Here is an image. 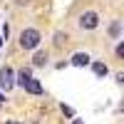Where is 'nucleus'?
Segmentation results:
<instances>
[{"mask_svg": "<svg viewBox=\"0 0 124 124\" xmlns=\"http://www.w3.org/2000/svg\"><path fill=\"white\" fill-rule=\"evenodd\" d=\"M40 40H42V35H40V30H35V27H25L23 32H20V47L23 50H35L37 45H40Z\"/></svg>", "mask_w": 124, "mask_h": 124, "instance_id": "1", "label": "nucleus"}, {"mask_svg": "<svg viewBox=\"0 0 124 124\" xmlns=\"http://www.w3.org/2000/svg\"><path fill=\"white\" fill-rule=\"evenodd\" d=\"M77 25H79V30H94V27L99 25V15L94 13V10H87V13L79 15Z\"/></svg>", "mask_w": 124, "mask_h": 124, "instance_id": "2", "label": "nucleus"}, {"mask_svg": "<svg viewBox=\"0 0 124 124\" xmlns=\"http://www.w3.org/2000/svg\"><path fill=\"white\" fill-rule=\"evenodd\" d=\"M0 87H3L5 92H10L15 87V72H13V67H3L0 70Z\"/></svg>", "mask_w": 124, "mask_h": 124, "instance_id": "3", "label": "nucleus"}, {"mask_svg": "<svg viewBox=\"0 0 124 124\" xmlns=\"http://www.w3.org/2000/svg\"><path fill=\"white\" fill-rule=\"evenodd\" d=\"M23 89L30 92V94H42V85H40V79H32V77L23 85Z\"/></svg>", "mask_w": 124, "mask_h": 124, "instance_id": "4", "label": "nucleus"}, {"mask_svg": "<svg viewBox=\"0 0 124 124\" xmlns=\"http://www.w3.org/2000/svg\"><path fill=\"white\" fill-rule=\"evenodd\" d=\"M72 65H77V67H87V65H89V55H87V52H77L75 57H72Z\"/></svg>", "mask_w": 124, "mask_h": 124, "instance_id": "5", "label": "nucleus"}, {"mask_svg": "<svg viewBox=\"0 0 124 124\" xmlns=\"http://www.w3.org/2000/svg\"><path fill=\"white\" fill-rule=\"evenodd\" d=\"M30 77H32V72H30V67H23V70L17 72V82H15V85H20V87H23V85H25V82H27Z\"/></svg>", "mask_w": 124, "mask_h": 124, "instance_id": "6", "label": "nucleus"}, {"mask_svg": "<svg viewBox=\"0 0 124 124\" xmlns=\"http://www.w3.org/2000/svg\"><path fill=\"white\" fill-rule=\"evenodd\" d=\"M92 70H94L97 77H107V75H109V67L104 65V62H94V65H92Z\"/></svg>", "mask_w": 124, "mask_h": 124, "instance_id": "7", "label": "nucleus"}, {"mask_svg": "<svg viewBox=\"0 0 124 124\" xmlns=\"http://www.w3.org/2000/svg\"><path fill=\"white\" fill-rule=\"evenodd\" d=\"M32 65H35V67H45V65H47V52H42V50H40V52L32 57Z\"/></svg>", "mask_w": 124, "mask_h": 124, "instance_id": "8", "label": "nucleus"}, {"mask_svg": "<svg viewBox=\"0 0 124 124\" xmlns=\"http://www.w3.org/2000/svg\"><path fill=\"white\" fill-rule=\"evenodd\" d=\"M119 32H122V23L117 20V23H114V25L109 27V35H112V37H119Z\"/></svg>", "mask_w": 124, "mask_h": 124, "instance_id": "9", "label": "nucleus"}, {"mask_svg": "<svg viewBox=\"0 0 124 124\" xmlns=\"http://www.w3.org/2000/svg\"><path fill=\"white\" fill-rule=\"evenodd\" d=\"M65 40H67V35L57 32V35H55V45H57V47H62V42H65Z\"/></svg>", "mask_w": 124, "mask_h": 124, "instance_id": "10", "label": "nucleus"}, {"mask_svg": "<svg viewBox=\"0 0 124 124\" xmlns=\"http://www.w3.org/2000/svg\"><path fill=\"white\" fill-rule=\"evenodd\" d=\"M117 57H124V42L117 45Z\"/></svg>", "mask_w": 124, "mask_h": 124, "instance_id": "11", "label": "nucleus"}, {"mask_svg": "<svg viewBox=\"0 0 124 124\" xmlns=\"http://www.w3.org/2000/svg\"><path fill=\"white\" fill-rule=\"evenodd\" d=\"M62 114H67V117H75V112H72L70 107H65V104H62Z\"/></svg>", "mask_w": 124, "mask_h": 124, "instance_id": "12", "label": "nucleus"}, {"mask_svg": "<svg viewBox=\"0 0 124 124\" xmlns=\"http://www.w3.org/2000/svg\"><path fill=\"white\" fill-rule=\"evenodd\" d=\"M3 124H20V122H15V119H5Z\"/></svg>", "mask_w": 124, "mask_h": 124, "instance_id": "13", "label": "nucleus"}, {"mask_svg": "<svg viewBox=\"0 0 124 124\" xmlns=\"http://www.w3.org/2000/svg\"><path fill=\"white\" fill-rule=\"evenodd\" d=\"M30 3V0H17V5H27Z\"/></svg>", "mask_w": 124, "mask_h": 124, "instance_id": "14", "label": "nucleus"}, {"mask_svg": "<svg viewBox=\"0 0 124 124\" xmlns=\"http://www.w3.org/2000/svg\"><path fill=\"white\" fill-rule=\"evenodd\" d=\"M3 102H5V94H0V104H3Z\"/></svg>", "mask_w": 124, "mask_h": 124, "instance_id": "15", "label": "nucleus"}, {"mask_svg": "<svg viewBox=\"0 0 124 124\" xmlns=\"http://www.w3.org/2000/svg\"><path fill=\"white\" fill-rule=\"evenodd\" d=\"M72 124H85V122H79V119H75V122H72Z\"/></svg>", "mask_w": 124, "mask_h": 124, "instance_id": "16", "label": "nucleus"}, {"mask_svg": "<svg viewBox=\"0 0 124 124\" xmlns=\"http://www.w3.org/2000/svg\"><path fill=\"white\" fill-rule=\"evenodd\" d=\"M0 47H3V37H0Z\"/></svg>", "mask_w": 124, "mask_h": 124, "instance_id": "17", "label": "nucleus"}]
</instances>
